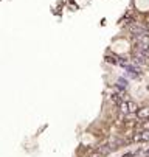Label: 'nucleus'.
Returning <instances> with one entry per match:
<instances>
[{
  "instance_id": "nucleus-1",
  "label": "nucleus",
  "mask_w": 149,
  "mask_h": 157,
  "mask_svg": "<svg viewBox=\"0 0 149 157\" xmlns=\"http://www.w3.org/2000/svg\"><path fill=\"white\" fill-rule=\"evenodd\" d=\"M127 42H124V40H118V42H115L114 45H112V48L115 50V52H118V53H121V52H126L127 50Z\"/></svg>"
},
{
  "instance_id": "nucleus-2",
  "label": "nucleus",
  "mask_w": 149,
  "mask_h": 157,
  "mask_svg": "<svg viewBox=\"0 0 149 157\" xmlns=\"http://www.w3.org/2000/svg\"><path fill=\"white\" fill-rule=\"evenodd\" d=\"M143 139H144V140H149V132H144V134H143Z\"/></svg>"
}]
</instances>
